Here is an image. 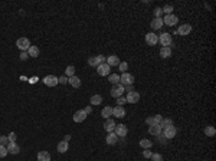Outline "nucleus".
<instances>
[{
    "label": "nucleus",
    "instance_id": "25",
    "mask_svg": "<svg viewBox=\"0 0 216 161\" xmlns=\"http://www.w3.org/2000/svg\"><path fill=\"white\" fill-rule=\"evenodd\" d=\"M161 131H163V129H161L160 125H151V127H148V133H150L151 135H156V137H157L159 134H161Z\"/></svg>",
    "mask_w": 216,
    "mask_h": 161
},
{
    "label": "nucleus",
    "instance_id": "48",
    "mask_svg": "<svg viewBox=\"0 0 216 161\" xmlns=\"http://www.w3.org/2000/svg\"><path fill=\"white\" fill-rule=\"evenodd\" d=\"M84 111H85V114L88 115V114H91V111H92V108H91V107H87V108H85Z\"/></svg>",
    "mask_w": 216,
    "mask_h": 161
},
{
    "label": "nucleus",
    "instance_id": "38",
    "mask_svg": "<svg viewBox=\"0 0 216 161\" xmlns=\"http://www.w3.org/2000/svg\"><path fill=\"white\" fill-rule=\"evenodd\" d=\"M151 161H163V157H161V154L156 152V154L151 155Z\"/></svg>",
    "mask_w": 216,
    "mask_h": 161
},
{
    "label": "nucleus",
    "instance_id": "13",
    "mask_svg": "<svg viewBox=\"0 0 216 161\" xmlns=\"http://www.w3.org/2000/svg\"><path fill=\"white\" fill-rule=\"evenodd\" d=\"M146 43L150 45V46H154L159 43V36L156 33H147L146 35Z\"/></svg>",
    "mask_w": 216,
    "mask_h": 161
},
{
    "label": "nucleus",
    "instance_id": "19",
    "mask_svg": "<svg viewBox=\"0 0 216 161\" xmlns=\"http://www.w3.org/2000/svg\"><path fill=\"white\" fill-rule=\"evenodd\" d=\"M160 56L163 59H167V58L172 56V47L170 46H163L160 49Z\"/></svg>",
    "mask_w": 216,
    "mask_h": 161
},
{
    "label": "nucleus",
    "instance_id": "15",
    "mask_svg": "<svg viewBox=\"0 0 216 161\" xmlns=\"http://www.w3.org/2000/svg\"><path fill=\"white\" fill-rule=\"evenodd\" d=\"M104 129H105L107 133H113L114 129H115V121L111 118H108L107 121H105V124H104Z\"/></svg>",
    "mask_w": 216,
    "mask_h": 161
},
{
    "label": "nucleus",
    "instance_id": "42",
    "mask_svg": "<svg viewBox=\"0 0 216 161\" xmlns=\"http://www.w3.org/2000/svg\"><path fill=\"white\" fill-rule=\"evenodd\" d=\"M161 13H163V10H161V7H156V9H154V14H156V17H161Z\"/></svg>",
    "mask_w": 216,
    "mask_h": 161
},
{
    "label": "nucleus",
    "instance_id": "43",
    "mask_svg": "<svg viewBox=\"0 0 216 161\" xmlns=\"http://www.w3.org/2000/svg\"><path fill=\"white\" fill-rule=\"evenodd\" d=\"M143 155L146 157V158H150V157L153 155V152H151L150 148H148V150H144V151H143Z\"/></svg>",
    "mask_w": 216,
    "mask_h": 161
},
{
    "label": "nucleus",
    "instance_id": "5",
    "mask_svg": "<svg viewBox=\"0 0 216 161\" xmlns=\"http://www.w3.org/2000/svg\"><path fill=\"white\" fill-rule=\"evenodd\" d=\"M97 72H98V75H101V76H107V75H110V72H111V66L108 65L107 62L99 63L98 66H97Z\"/></svg>",
    "mask_w": 216,
    "mask_h": 161
},
{
    "label": "nucleus",
    "instance_id": "28",
    "mask_svg": "<svg viewBox=\"0 0 216 161\" xmlns=\"http://www.w3.org/2000/svg\"><path fill=\"white\" fill-rule=\"evenodd\" d=\"M91 104L92 105L102 104V96H101V95H92V96H91Z\"/></svg>",
    "mask_w": 216,
    "mask_h": 161
},
{
    "label": "nucleus",
    "instance_id": "23",
    "mask_svg": "<svg viewBox=\"0 0 216 161\" xmlns=\"http://www.w3.org/2000/svg\"><path fill=\"white\" fill-rule=\"evenodd\" d=\"M39 53H40V51H39V47L38 46H30L28 49V55L29 58H38L39 56Z\"/></svg>",
    "mask_w": 216,
    "mask_h": 161
},
{
    "label": "nucleus",
    "instance_id": "20",
    "mask_svg": "<svg viewBox=\"0 0 216 161\" xmlns=\"http://www.w3.org/2000/svg\"><path fill=\"white\" fill-rule=\"evenodd\" d=\"M105 141H107V144L108 145H114V144H117V141H118V137L115 135V133H110L107 135V138H105Z\"/></svg>",
    "mask_w": 216,
    "mask_h": 161
},
{
    "label": "nucleus",
    "instance_id": "39",
    "mask_svg": "<svg viewBox=\"0 0 216 161\" xmlns=\"http://www.w3.org/2000/svg\"><path fill=\"white\" fill-rule=\"evenodd\" d=\"M153 119H154V125H160V122H161L163 117H161V115H154V117H153Z\"/></svg>",
    "mask_w": 216,
    "mask_h": 161
},
{
    "label": "nucleus",
    "instance_id": "45",
    "mask_svg": "<svg viewBox=\"0 0 216 161\" xmlns=\"http://www.w3.org/2000/svg\"><path fill=\"white\" fill-rule=\"evenodd\" d=\"M58 80H59V84H62V85H65V84H68V78H66V76H62V78H58Z\"/></svg>",
    "mask_w": 216,
    "mask_h": 161
},
{
    "label": "nucleus",
    "instance_id": "40",
    "mask_svg": "<svg viewBox=\"0 0 216 161\" xmlns=\"http://www.w3.org/2000/svg\"><path fill=\"white\" fill-rule=\"evenodd\" d=\"M117 104H118V107H122L124 104H127V99L122 98V96H120V98H117Z\"/></svg>",
    "mask_w": 216,
    "mask_h": 161
},
{
    "label": "nucleus",
    "instance_id": "9",
    "mask_svg": "<svg viewBox=\"0 0 216 161\" xmlns=\"http://www.w3.org/2000/svg\"><path fill=\"white\" fill-rule=\"evenodd\" d=\"M43 84L46 86H56L58 84H59V80H58V78L55 75H48L45 76V79H43Z\"/></svg>",
    "mask_w": 216,
    "mask_h": 161
},
{
    "label": "nucleus",
    "instance_id": "32",
    "mask_svg": "<svg viewBox=\"0 0 216 161\" xmlns=\"http://www.w3.org/2000/svg\"><path fill=\"white\" fill-rule=\"evenodd\" d=\"M205 134H206L207 137H213V135L216 134V129L212 127V125H207V127L205 128Z\"/></svg>",
    "mask_w": 216,
    "mask_h": 161
},
{
    "label": "nucleus",
    "instance_id": "21",
    "mask_svg": "<svg viewBox=\"0 0 216 161\" xmlns=\"http://www.w3.org/2000/svg\"><path fill=\"white\" fill-rule=\"evenodd\" d=\"M58 152H61V154H64V152L68 151V148H69V144L66 141H59L58 142Z\"/></svg>",
    "mask_w": 216,
    "mask_h": 161
},
{
    "label": "nucleus",
    "instance_id": "27",
    "mask_svg": "<svg viewBox=\"0 0 216 161\" xmlns=\"http://www.w3.org/2000/svg\"><path fill=\"white\" fill-rule=\"evenodd\" d=\"M101 115H102L104 118H110L111 115H113V108L111 107H104V109L101 111Z\"/></svg>",
    "mask_w": 216,
    "mask_h": 161
},
{
    "label": "nucleus",
    "instance_id": "31",
    "mask_svg": "<svg viewBox=\"0 0 216 161\" xmlns=\"http://www.w3.org/2000/svg\"><path fill=\"white\" fill-rule=\"evenodd\" d=\"M170 125H173V119H170V118H163V119H161V122H160L161 129L166 128V127H170Z\"/></svg>",
    "mask_w": 216,
    "mask_h": 161
},
{
    "label": "nucleus",
    "instance_id": "47",
    "mask_svg": "<svg viewBox=\"0 0 216 161\" xmlns=\"http://www.w3.org/2000/svg\"><path fill=\"white\" fill-rule=\"evenodd\" d=\"M124 91H127V92H133V85H128V86H124Z\"/></svg>",
    "mask_w": 216,
    "mask_h": 161
},
{
    "label": "nucleus",
    "instance_id": "4",
    "mask_svg": "<svg viewBox=\"0 0 216 161\" xmlns=\"http://www.w3.org/2000/svg\"><path fill=\"white\" fill-rule=\"evenodd\" d=\"M107 61V58L104 56V55H97V56H91L88 59V65L91 66H98L99 63H104V62Z\"/></svg>",
    "mask_w": 216,
    "mask_h": 161
},
{
    "label": "nucleus",
    "instance_id": "44",
    "mask_svg": "<svg viewBox=\"0 0 216 161\" xmlns=\"http://www.w3.org/2000/svg\"><path fill=\"white\" fill-rule=\"evenodd\" d=\"M146 124L148 125V127H151V125H154V119H153V117H148V118L146 119Z\"/></svg>",
    "mask_w": 216,
    "mask_h": 161
},
{
    "label": "nucleus",
    "instance_id": "46",
    "mask_svg": "<svg viewBox=\"0 0 216 161\" xmlns=\"http://www.w3.org/2000/svg\"><path fill=\"white\" fill-rule=\"evenodd\" d=\"M28 58H29L28 52H20V59H22V61H26Z\"/></svg>",
    "mask_w": 216,
    "mask_h": 161
},
{
    "label": "nucleus",
    "instance_id": "26",
    "mask_svg": "<svg viewBox=\"0 0 216 161\" xmlns=\"http://www.w3.org/2000/svg\"><path fill=\"white\" fill-rule=\"evenodd\" d=\"M38 161H51V154L48 151L38 152Z\"/></svg>",
    "mask_w": 216,
    "mask_h": 161
},
{
    "label": "nucleus",
    "instance_id": "34",
    "mask_svg": "<svg viewBox=\"0 0 216 161\" xmlns=\"http://www.w3.org/2000/svg\"><path fill=\"white\" fill-rule=\"evenodd\" d=\"M118 68H120V71H121L122 73H125V72H127V69H128V63H127V62H120Z\"/></svg>",
    "mask_w": 216,
    "mask_h": 161
},
{
    "label": "nucleus",
    "instance_id": "33",
    "mask_svg": "<svg viewBox=\"0 0 216 161\" xmlns=\"http://www.w3.org/2000/svg\"><path fill=\"white\" fill-rule=\"evenodd\" d=\"M74 75H75V68L72 66V65H69V66L65 69V76L66 78H68V76L71 78V76H74Z\"/></svg>",
    "mask_w": 216,
    "mask_h": 161
},
{
    "label": "nucleus",
    "instance_id": "29",
    "mask_svg": "<svg viewBox=\"0 0 216 161\" xmlns=\"http://www.w3.org/2000/svg\"><path fill=\"white\" fill-rule=\"evenodd\" d=\"M108 80H110L113 85L120 84V75H117V73H111V75H108Z\"/></svg>",
    "mask_w": 216,
    "mask_h": 161
},
{
    "label": "nucleus",
    "instance_id": "12",
    "mask_svg": "<svg viewBox=\"0 0 216 161\" xmlns=\"http://www.w3.org/2000/svg\"><path fill=\"white\" fill-rule=\"evenodd\" d=\"M190 32H192V26L189 23H184V24H182V26H179L176 33L180 35V36H186V35H189Z\"/></svg>",
    "mask_w": 216,
    "mask_h": 161
},
{
    "label": "nucleus",
    "instance_id": "7",
    "mask_svg": "<svg viewBox=\"0 0 216 161\" xmlns=\"http://www.w3.org/2000/svg\"><path fill=\"white\" fill-rule=\"evenodd\" d=\"M173 42V39H172V35L170 33H161L159 36V43L161 46H170Z\"/></svg>",
    "mask_w": 216,
    "mask_h": 161
},
{
    "label": "nucleus",
    "instance_id": "11",
    "mask_svg": "<svg viewBox=\"0 0 216 161\" xmlns=\"http://www.w3.org/2000/svg\"><path fill=\"white\" fill-rule=\"evenodd\" d=\"M177 22H179V19L176 14H167L164 19H163V23L167 24V26H172V28H173L174 24H177Z\"/></svg>",
    "mask_w": 216,
    "mask_h": 161
},
{
    "label": "nucleus",
    "instance_id": "17",
    "mask_svg": "<svg viewBox=\"0 0 216 161\" xmlns=\"http://www.w3.org/2000/svg\"><path fill=\"white\" fill-rule=\"evenodd\" d=\"M110 65V66H118L120 65V58L117 55H111V56L107 58V61H105Z\"/></svg>",
    "mask_w": 216,
    "mask_h": 161
},
{
    "label": "nucleus",
    "instance_id": "30",
    "mask_svg": "<svg viewBox=\"0 0 216 161\" xmlns=\"http://www.w3.org/2000/svg\"><path fill=\"white\" fill-rule=\"evenodd\" d=\"M151 145H153V142L150 140H141L140 141V147L143 150H148V148H151Z\"/></svg>",
    "mask_w": 216,
    "mask_h": 161
},
{
    "label": "nucleus",
    "instance_id": "41",
    "mask_svg": "<svg viewBox=\"0 0 216 161\" xmlns=\"http://www.w3.org/2000/svg\"><path fill=\"white\" fill-rule=\"evenodd\" d=\"M7 138H9V142H16V133H10L9 135H7Z\"/></svg>",
    "mask_w": 216,
    "mask_h": 161
},
{
    "label": "nucleus",
    "instance_id": "18",
    "mask_svg": "<svg viewBox=\"0 0 216 161\" xmlns=\"http://www.w3.org/2000/svg\"><path fill=\"white\" fill-rule=\"evenodd\" d=\"M113 115H115V118H124L125 117V109L122 107H115V108H113Z\"/></svg>",
    "mask_w": 216,
    "mask_h": 161
},
{
    "label": "nucleus",
    "instance_id": "22",
    "mask_svg": "<svg viewBox=\"0 0 216 161\" xmlns=\"http://www.w3.org/2000/svg\"><path fill=\"white\" fill-rule=\"evenodd\" d=\"M163 19H161V17H154V19L151 20V28L153 29H156V30H157V29H161V26H163Z\"/></svg>",
    "mask_w": 216,
    "mask_h": 161
},
{
    "label": "nucleus",
    "instance_id": "36",
    "mask_svg": "<svg viewBox=\"0 0 216 161\" xmlns=\"http://www.w3.org/2000/svg\"><path fill=\"white\" fill-rule=\"evenodd\" d=\"M9 144V138L6 137V135H0V145H7Z\"/></svg>",
    "mask_w": 216,
    "mask_h": 161
},
{
    "label": "nucleus",
    "instance_id": "24",
    "mask_svg": "<svg viewBox=\"0 0 216 161\" xmlns=\"http://www.w3.org/2000/svg\"><path fill=\"white\" fill-rule=\"evenodd\" d=\"M68 82L71 84V86H74V88H79L81 86V79L78 78V76H71L69 79H68Z\"/></svg>",
    "mask_w": 216,
    "mask_h": 161
},
{
    "label": "nucleus",
    "instance_id": "37",
    "mask_svg": "<svg viewBox=\"0 0 216 161\" xmlns=\"http://www.w3.org/2000/svg\"><path fill=\"white\" fill-rule=\"evenodd\" d=\"M7 154H9V152H7V148H6L5 145H0V158L6 157Z\"/></svg>",
    "mask_w": 216,
    "mask_h": 161
},
{
    "label": "nucleus",
    "instance_id": "16",
    "mask_svg": "<svg viewBox=\"0 0 216 161\" xmlns=\"http://www.w3.org/2000/svg\"><path fill=\"white\" fill-rule=\"evenodd\" d=\"M85 118H87V114H85L84 109H79L74 114V121L75 122H82V121H85Z\"/></svg>",
    "mask_w": 216,
    "mask_h": 161
},
{
    "label": "nucleus",
    "instance_id": "8",
    "mask_svg": "<svg viewBox=\"0 0 216 161\" xmlns=\"http://www.w3.org/2000/svg\"><path fill=\"white\" fill-rule=\"evenodd\" d=\"M114 133H115V135H117V137L122 138V137H125V135H127L128 129H127V127H125L124 124H118V125H115V129H114Z\"/></svg>",
    "mask_w": 216,
    "mask_h": 161
},
{
    "label": "nucleus",
    "instance_id": "6",
    "mask_svg": "<svg viewBox=\"0 0 216 161\" xmlns=\"http://www.w3.org/2000/svg\"><path fill=\"white\" fill-rule=\"evenodd\" d=\"M177 134V129L174 125H170V127H166L163 128V135H164L166 140H170V138H174Z\"/></svg>",
    "mask_w": 216,
    "mask_h": 161
},
{
    "label": "nucleus",
    "instance_id": "14",
    "mask_svg": "<svg viewBox=\"0 0 216 161\" xmlns=\"http://www.w3.org/2000/svg\"><path fill=\"white\" fill-rule=\"evenodd\" d=\"M6 148H7V152H9V154H13V155H16V154L20 152V147L16 142H9V144L6 145Z\"/></svg>",
    "mask_w": 216,
    "mask_h": 161
},
{
    "label": "nucleus",
    "instance_id": "10",
    "mask_svg": "<svg viewBox=\"0 0 216 161\" xmlns=\"http://www.w3.org/2000/svg\"><path fill=\"white\" fill-rule=\"evenodd\" d=\"M127 102L128 104H137L138 101H140V94L137 92V91H133V92H128L127 94Z\"/></svg>",
    "mask_w": 216,
    "mask_h": 161
},
{
    "label": "nucleus",
    "instance_id": "1",
    "mask_svg": "<svg viewBox=\"0 0 216 161\" xmlns=\"http://www.w3.org/2000/svg\"><path fill=\"white\" fill-rule=\"evenodd\" d=\"M16 46L19 47L22 52H28V49L32 46V45H30V40H29L28 38H19L16 40Z\"/></svg>",
    "mask_w": 216,
    "mask_h": 161
},
{
    "label": "nucleus",
    "instance_id": "3",
    "mask_svg": "<svg viewBox=\"0 0 216 161\" xmlns=\"http://www.w3.org/2000/svg\"><path fill=\"white\" fill-rule=\"evenodd\" d=\"M120 84H121L122 86L133 85V84H134V76H133L131 73H128V72L122 73V75L120 76Z\"/></svg>",
    "mask_w": 216,
    "mask_h": 161
},
{
    "label": "nucleus",
    "instance_id": "2",
    "mask_svg": "<svg viewBox=\"0 0 216 161\" xmlns=\"http://www.w3.org/2000/svg\"><path fill=\"white\" fill-rule=\"evenodd\" d=\"M124 92H125V91H124V86H122L121 84H115V85H113V88H111V91H110V94H111L113 98H120V96H122Z\"/></svg>",
    "mask_w": 216,
    "mask_h": 161
},
{
    "label": "nucleus",
    "instance_id": "49",
    "mask_svg": "<svg viewBox=\"0 0 216 161\" xmlns=\"http://www.w3.org/2000/svg\"><path fill=\"white\" fill-rule=\"evenodd\" d=\"M69 140H71V135H65V137H64V141L69 142Z\"/></svg>",
    "mask_w": 216,
    "mask_h": 161
},
{
    "label": "nucleus",
    "instance_id": "35",
    "mask_svg": "<svg viewBox=\"0 0 216 161\" xmlns=\"http://www.w3.org/2000/svg\"><path fill=\"white\" fill-rule=\"evenodd\" d=\"M161 10H163V13H166V16H167V14H172V12H173V6L167 5V6H164Z\"/></svg>",
    "mask_w": 216,
    "mask_h": 161
}]
</instances>
